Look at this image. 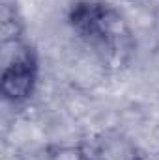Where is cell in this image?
Instances as JSON below:
<instances>
[{
	"label": "cell",
	"instance_id": "cell-1",
	"mask_svg": "<svg viewBox=\"0 0 159 160\" xmlns=\"http://www.w3.org/2000/svg\"><path fill=\"white\" fill-rule=\"evenodd\" d=\"M69 24L75 34L107 56L127 50L129 30L118 11L101 0H79L69 9Z\"/></svg>",
	"mask_w": 159,
	"mask_h": 160
},
{
	"label": "cell",
	"instance_id": "cell-3",
	"mask_svg": "<svg viewBox=\"0 0 159 160\" xmlns=\"http://www.w3.org/2000/svg\"><path fill=\"white\" fill-rule=\"evenodd\" d=\"M90 153L92 160H142L137 143L122 132L103 134Z\"/></svg>",
	"mask_w": 159,
	"mask_h": 160
},
{
	"label": "cell",
	"instance_id": "cell-4",
	"mask_svg": "<svg viewBox=\"0 0 159 160\" xmlns=\"http://www.w3.org/2000/svg\"><path fill=\"white\" fill-rule=\"evenodd\" d=\"M51 160H92V153L82 145H60L49 153Z\"/></svg>",
	"mask_w": 159,
	"mask_h": 160
},
{
	"label": "cell",
	"instance_id": "cell-2",
	"mask_svg": "<svg viewBox=\"0 0 159 160\" xmlns=\"http://www.w3.org/2000/svg\"><path fill=\"white\" fill-rule=\"evenodd\" d=\"M38 75H40V65L34 48L25 43H17L13 56L2 69L0 77L2 97L11 104L26 102L36 91Z\"/></svg>",
	"mask_w": 159,
	"mask_h": 160
}]
</instances>
